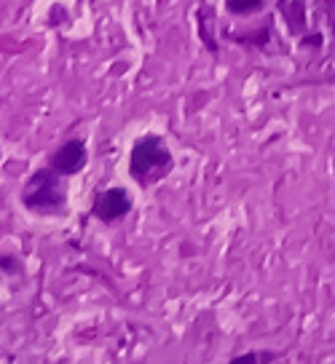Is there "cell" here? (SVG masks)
<instances>
[{"mask_svg": "<svg viewBox=\"0 0 335 364\" xmlns=\"http://www.w3.org/2000/svg\"><path fill=\"white\" fill-rule=\"evenodd\" d=\"M67 177L57 174L51 167L35 169L22 185L19 201L35 217H60L67 212Z\"/></svg>", "mask_w": 335, "mask_h": 364, "instance_id": "obj_1", "label": "cell"}, {"mask_svg": "<svg viewBox=\"0 0 335 364\" xmlns=\"http://www.w3.org/2000/svg\"><path fill=\"white\" fill-rule=\"evenodd\" d=\"M175 169V155L158 134H142L132 145L129 153V177L139 188H153L161 180H167Z\"/></svg>", "mask_w": 335, "mask_h": 364, "instance_id": "obj_2", "label": "cell"}, {"mask_svg": "<svg viewBox=\"0 0 335 364\" xmlns=\"http://www.w3.org/2000/svg\"><path fill=\"white\" fill-rule=\"evenodd\" d=\"M132 206H135L132 193H129L126 188H121V185H116V188L100 190V193L94 196L92 217L100 220V223H105V225H116V223H121L123 217H129Z\"/></svg>", "mask_w": 335, "mask_h": 364, "instance_id": "obj_3", "label": "cell"}, {"mask_svg": "<svg viewBox=\"0 0 335 364\" xmlns=\"http://www.w3.org/2000/svg\"><path fill=\"white\" fill-rule=\"evenodd\" d=\"M86 164H89V148L78 136L62 142L60 148L51 153V158H48V167L54 169L57 174H62V177H76V174H81L86 169Z\"/></svg>", "mask_w": 335, "mask_h": 364, "instance_id": "obj_4", "label": "cell"}, {"mask_svg": "<svg viewBox=\"0 0 335 364\" xmlns=\"http://www.w3.org/2000/svg\"><path fill=\"white\" fill-rule=\"evenodd\" d=\"M279 356H282L279 351H247L242 356L231 359L228 364H271V362H276Z\"/></svg>", "mask_w": 335, "mask_h": 364, "instance_id": "obj_5", "label": "cell"}, {"mask_svg": "<svg viewBox=\"0 0 335 364\" xmlns=\"http://www.w3.org/2000/svg\"><path fill=\"white\" fill-rule=\"evenodd\" d=\"M226 8L236 16H247L263 8V0H226Z\"/></svg>", "mask_w": 335, "mask_h": 364, "instance_id": "obj_6", "label": "cell"}, {"mask_svg": "<svg viewBox=\"0 0 335 364\" xmlns=\"http://www.w3.org/2000/svg\"><path fill=\"white\" fill-rule=\"evenodd\" d=\"M285 14H287V22H289V30L292 32H301L306 27V19H303V0H295L289 8H285Z\"/></svg>", "mask_w": 335, "mask_h": 364, "instance_id": "obj_7", "label": "cell"}, {"mask_svg": "<svg viewBox=\"0 0 335 364\" xmlns=\"http://www.w3.org/2000/svg\"><path fill=\"white\" fill-rule=\"evenodd\" d=\"M0 271L6 276H19L22 273V260L14 255H0Z\"/></svg>", "mask_w": 335, "mask_h": 364, "instance_id": "obj_8", "label": "cell"}, {"mask_svg": "<svg viewBox=\"0 0 335 364\" xmlns=\"http://www.w3.org/2000/svg\"><path fill=\"white\" fill-rule=\"evenodd\" d=\"M0 158H3V150H0Z\"/></svg>", "mask_w": 335, "mask_h": 364, "instance_id": "obj_9", "label": "cell"}]
</instances>
